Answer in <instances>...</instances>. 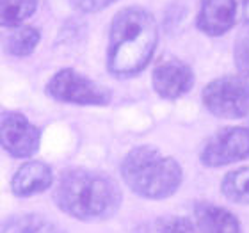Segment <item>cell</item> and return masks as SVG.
I'll list each match as a JSON object with an SVG mask.
<instances>
[{
    "mask_svg": "<svg viewBox=\"0 0 249 233\" xmlns=\"http://www.w3.org/2000/svg\"><path fill=\"white\" fill-rule=\"evenodd\" d=\"M41 132L36 125L20 112H2L0 114V146L9 155L18 159L32 157L39 148Z\"/></svg>",
    "mask_w": 249,
    "mask_h": 233,
    "instance_id": "obj_7",
    "label": "cell"
},
{
    "mask_svg": "<svg viewBox=\"0 0 249 233\" xmlns=\"http://www.w3.org/2000/svg\"><path fill=\"white\" fill-rule=\"evenodd\" d=\"M151 84L160 98L177 100L189 93L194 86V72L182 59L175 55H162L153 68Z\"/></svg>",
    "mask_w": 249,
    "mask_h": 233,
    "instance_id": "obj_8",
    "label": "cell"
},
{
    "mask_svg": "<svg viewBox=\"0 0 249 233\" xmlns=\"http://www.w3.org/2000/svg\"><path fill=\"white\" fill-rule=\"evenodd\" d=\"M37 7V0H0V27H20Z\"/></svg>",
    "mask_w": 249,
    "mask_h": 233,
    "instance_id": "obj_15",
    "label": "cell"
},
{
    "mask_svg": "<svg viewBox=\"0 0 249 233\" xmlns=\"http://www.w3.org/2000/svg\"><path fill=\"white\" fill-rule=\"evenodd\" d=\"M194 226L199 233H242L237 215L213 203H197L194 207Z\"/></svg>",
    "mask_w": 249,
    "mask_h": 233,
    "instance_id": "obj_10",
    "label": "cell"
},
{
    "mask_svg": "<svg viewBox=\"0 0 249 233\" xmlns=\"http://www.w3.org/2000/svg\"><path fill=\"white\" fill-rule=\"evenodd\" d=\"M244 20L249 23V0H244Z\"/></svg>",
    "mask_w": 249,
    "mask_h": 233,
    "instance_id": "obj_19",
    "label": "cell"
},
{
    "mask_svg": "<svg viewBox=\"0 0 249 233\" xmlns=\"http://www.w3.org/2000/svg\"><path fill=\"white\" fill-rule=\"evenodd\" d=\"M39 43V31L34 27H13L2 37V47L9 55L15 57H25L36 50Z\"/></svg>",
    "mask_w": 249,
    "mask_h": 233,
    "instance_id": "obj_13",
    "label": "cell"
},
{
    "mask_svg": "<svg viewBox=\"0 0 249 233\" xmlns=\"http://www.w3.org/2000/svg\"><path fill=\"white\" fill-rule=\"evenodd\" d=\"M53 183L52 169L43 162H25L13 175L11 189L18 197H29L47 191Z\"/></svg>",
    "mask_w": 249,
    "mask_h": 233,
    "instance_id": "obj_11",
    "label": "cell"
},
{
    "mask_svg": "<svg viewBox=\"0 0 249 233\" xmlns=\"http://www.w3.org/2000/svg\"><path fill=\"white\" fill-rule=\"evenodd\" d=\"M75 9L82 11V13H98V11L109 7L114 4L116 0H70Z\"/></svg>",
    "mask_w": 249,
    "mask_h": 233,
    "instance_id": "obj_18",
    "label": "cell"
},
{
    "mask_svg": "<svg viewBox=\"0 0 249 233\" xmlns=\"http://www.w3.org/2000/svg\"><path fill=\"white\" fill-rule=\"evenodd\" d=\"M157 233H196V226L189 217L183 215H166L157 219Z\"/></svg>",
    "mask_w": 249,
    "mask_h": 233,
    "instance_id": "obj_16",
    "label": "cell"
},
{
    "mask_svg": "<svg viewBox=\"0 0 249 233\" xmlns=\"http://www.w3.org/2000/svg\"><path fill=\"white\" fill-rule=\"evenodd\" d=\"M47 94L57 102L75 105H107L110 102L109 89L71 68H64L50 78L47 84Z\"/></svg>",
    "mask_w": 249,
    "mask_h": 233,
    "instance_id": "obj_5",
    "label": "cell"
},
{
    "mask_svg": "<svg viewBox=\"0 0 249 233\" xmlns=\"http://www.w3.org/2000/svg\"><path fill=\"white\" fill-rule=\"evenodd\" d=\"M203 166L223 167L249 159V126H226L207 141L199 153Z\"/></svg>",
    "mask_w": 249,
    "mask_h": 233,
    "instance_id": "obj_6",
    "label": "cell"
},
{
    "mask_svg": "<svg viewBox=\"0 0 249 233\" xmlns=\"http://www.w3.org/2000/svg\"><path fill=\"white\" fill-rule=\"evenodd\" d=\"M221 192L237 205H249V167H239L224 175Z\"/></svg>",
    "mask_w": 249,
    "mask_h": 233,
    "instance_id": "obj_14",
    "label": "cell"
},
{
    "mask_svg": "<svg viewBox=\"0 0 249 233\" xmlns=\"http://www.w3.org/2000/svg\"><path fill=\"white\" fill-rule=\"evenodd\" d=\"M55 203L80 221H102L118 212L121 191L110 176L91 169H68L55 187Z\"/></svg>",
    "mask_w": 249,
    "mask_h": 233,
    "instance_id": "obj_2",
    "label": "cell"
},
{
    "mask_svg": "<svg viewBox=\"0 0 249 233\" xmlns=\"http://www.w3.org/2000/svg\"><path fill=\"white\" fill-rule=\"evenodd\" d=\"M121 176L137 196L166 199L182 185L183 169L173 157L153 146H137L124 157Z\"/></svg>",
    "mask_w": 249,
    "mask_h": 233,
    "instance_id": "obj_3",
    "label": "cell"
},
{
    "mask_svg": "<svg viewBox=\"0 0 249 233\" xmlns=\"http://www.w3.org/2000/svg\"><path fill=\"white\" fill-rule=\"evenodd\" d=\"M235 66L244 77H249V23L235 41Z\"/></svg>",
    "mask_w": 249,
    "mask_h": 233,
    "instance_id": "obj_17",
    "label": "cell"
},
{
    "mask_svg": "<svg viewBox=\"0 0 249 233\" xmlns=\"http://www.w3.org/2000/svg\"><path fill=\"white\" fill-rule=\"evenodd\" d=\"M237 21L235 0H203L196 16L197 29L207 36L217 37L231 31Z\"/></svg>",
    "mask_w": 249,
    "mask_h": 233,
    "instance_id": "obj_9",
    "label": "cell"
},
{
    "mask_svg": "<svg viewBox=\"0 0 249 233\" xmlns=\"http://www.w3.org/2000/svg\"><path fill=\"white\" fill-rule=\"evenodd\" d=\"M203 105L221 119H240L249 114V80L226 75L212 80L201 93Z\"/></svg>",
    "mask_w": 249,
    "mask_h": 233,
    "instance_id": "obj_4",
    "label": "cell"
},
{
    "mask_svg": "<svg viewBox=\"0 0 249 233\" xmlns=\"http://www.w3.org/2000/svg\"><path fill=\"white\" fill-rule=\"evenodd\" d=\"M0 233H64L50 219L37 214L13 215L0 226Z\"/></svg>",
    "mask_w": 249,
    "mask_h": 233,
    "instance_id": "obj_12",
    "label": "cell"
},
{
    "mask_svg": "<svg viewBox=\"0 0 249 233\" xmlns=\"http://www.w3.org/2000/svg\"><path fill=\"white\" fill-rule=\"evenodd\" d=\"M159 43L157 21L144 7H124L116 13L109 31L107 68L114 77L126 78L150 64Z\"/></svg>",
    "mask_w": 249,
    "mask_h": 233,
    "instance_id": "obj_1",
    "label": "cell"
}]
</instances>
